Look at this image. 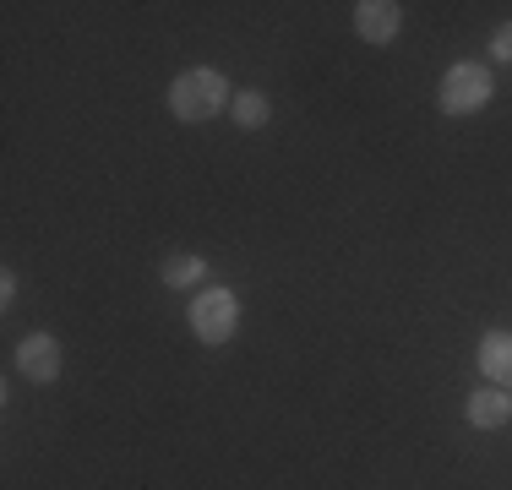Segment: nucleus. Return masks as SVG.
<instances>
[{
  "label": "nucleus",
  "instance_id": "nucleus-1",
  "mask_svg": "<svg viewBox=\"0 0 512 490\" xmlns=\"http://www.w3.org/2000/svg\"><path fill=\"white\" fill-rule=\"evenodd\" d=\"M229 104H235V88H229V77L218 66H186L169 82V115L186 120V126H207Z\"/></svg>",
  "mask_w": 512,
  "mask_h": 490
},
{
  "label": "nucleus",
  "instance_id": "nucleus-2",
  "mask_svg": "<svg viewBox=\"0 0 512 490\" xmlns=\"http://www.w3.org/2000/svg\"><path fill=\"white\" fill-rule=\"evenodd\" d=\"M491 98H496V77H491V66H480V60H453V66L442 71V82H436V109H442L447 120L480 115Z\"/></svg>",
  "mask_w": 512,
  "mask_h": 490
},
{
  "label": "nucleus",
  "instance_id": "nucleus-3",
  "mask_svg": "<svg viewBox=\"0 0 512 490\" xmlns=\"http://www.w3.org/2000/svg\"><path fill=\"white\" fill-rule=\"evenodd\" d=\"M191 333H197V343H207V349H224L229 338L240 333V294L229 284H207L191 294Z\"/></svg>",
  "mask_w": 512,
  "mask_h": 490
},
{
  "label": "nucleus",
  "instance_id": "nucleus-4",
  "mask_svg": "<svg viewBox=\"0 0 512 490\" xmlns=\"http://www.w3.org/2000/svg\"><path fill=\"white\" fill-rule=\"evenodd\" d=\"M17 376H28V382H55L60 376V338L55 333H28L17 343Z\"/></svg>",
  "mask_w": 512,
  "mask_h": 490
},
{
  "label": "nucleus",
  "instance_id": "nucleus-5",
  "mask_svg": "<svg viewBox=\"0 0 512 490\" xmlns=\"http://www.w3.org/2000/svg\"><path fill=\"white\" fill-rule=\"evenodd\" d=\"M398 28H404V6L398 0H360L355 6V33L365 44H393L398 39Z\"/></svg>",
  "mask_w": 512,
  "mask_h": 490
},
{
  "label": "nucleus",
  "instance_id": "nucleus-6",
  "mask_svg": "<svg viewBox=\"0 0 512 490\" xmlns=\"http://www.w3.org/2000/svg\"><path fill=\"white\" fill-rule=\"evenodd\" d=\"M474 365H480V376L491 387H507L512 392V327H491V333H480Z\"/></svg>",
  "mask_w": 512,
  "mask_h": 490
},
{
  "label": "nucleus",
  "instance_id": "nucleus-7",
  "mask_svg": "<svg viewBox=\"0 0 512 490\" xmlns=\"http://www.w3.org/2000/svg\"><path fill=\"white\" fill-rule=\"evenodd\" d=\"M463 414H469L474 431H507L512 425V392L507 387H480V392H469Z\"/></svg>",
  "mask_w": 512,
  "mask_h": 490
},
{
  "label": "nucleus",
  "instance_id": "nucleus-8",
  "mask_svg": "<svg viewBox=\"0 0 512 490\" xmlns=\"http://www.w3.org/2000/svg\"><path fill=\"white\" fill-rule=\"evenodd\" d=\"M164 289H207V256L197 251H175V256H164Z\"/></svg>",
  "mask_w": 512,
  "mask_h": 490
},
{
  "label": "nucleus",
  "instance_id": "nucleus-9",
  "mask_svg": "<svg viewBox=\"0 0 512 490\" xmlns=\"http://www.w3.org/2000/svg\"><path fill=\"white\" fill-rule=\"evenodd\" d=\"M229 115H235L240 131H262L267 120H273V98H267L262 88H240L235 104H229Z\"/></svg>",
  "mask_w": 512,
  "mask_h": 490
},
{
  "label": "nucleus",
  "instance_id": "nucleus-10",
  "mask_svg": "<svg viewBox=\"0 0 512 490\" xmlns=\"http://www.w3.org/2000/svg\"><path fill=\"white\" fill-rule=\"evenodd\" d=\"M485 55H491L496 66H512V22H496V28H491V44H485Z\"/></svg>",
  "mask_w": 512,
  "mask_h": 490
},
{
  "label": "nucleus",
  "instance_id": "nucleus-11",
  "mask_svg": "<svg viewBox=\"0 0 512 490\" xmlns=\"http://www.w3.org/2000/svg\"><path fill=\"white\" fill-rule=\"evenodd\" d=\"M0 305H6V311L17 305V273H11V267L0 273Z\"/></svg>",
  "mask_w": 512,
  "mask_h": 490
}]
</instances>
